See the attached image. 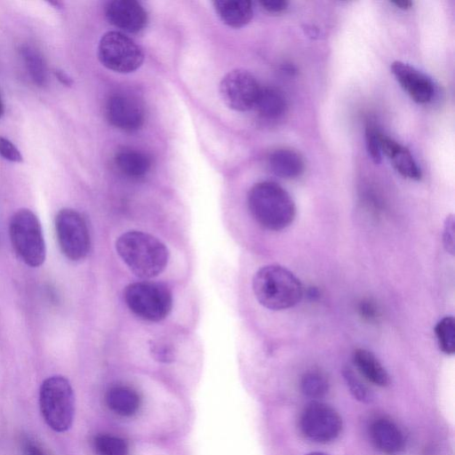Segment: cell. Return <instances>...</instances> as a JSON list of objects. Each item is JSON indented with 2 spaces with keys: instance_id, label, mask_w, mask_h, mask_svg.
I'll return each instance as SVG.
<instances>
[{
  "instance_id": "obj_36",
  "label": "cell",
  "mask_w": 455,
  "mask_h": 455,
  "mask_svg": "<svg viewBox=\"0 0 455 455\" xmlns=\"http://www.w3.org/2000/svg\"><path fill=\"white\" fill-rule=\"evenodd\" d=\"M4 114V106L2 96H1V93H0V118H2Z\"/></svg>"
},
{
  "instance_id": "obj_1",
  "label": "cell",
  "mask_w": 455,
  "mask_h": 455,
  "mask_svg": "<svg viewBox=\"0 0 455 455\" xmlns=\"http://www.w3.org/2000/svg\"><path fill=\"white\" fill-rule=\"evenodd\" d=\"M116 249L132 272L143 279L161 274L169 259V251L165 244L152 235L141 231L132 230L122 234L116 239Z\"/></svg>"
},
{
  "instance_id": "obj_29",
  "label": "cell",
  "mask_w": 455,
  "mask_h": 455,
  "mask_svg": "<svg viewBox=\"0 0 455 455\" xmlns=\"http://www.w3.org/2000/svg\"><path fill=\"white\" fill-rule=\"evenodd\" d=\"M22 455H50L42 444L30 435H23L20 439Z\"/></svg>"
},
{
  "instance_id": "obj_4",
  "label": "cell",
  "mask_w": 455,
  "mask_h": 455,
  "mask_svg": "<svg viewBox=\"0 0 455 455\" xmlns=\"http://www.w3.org/2000/svg\"><path fill=\"white\" fill-rule=\"evenodd\" d=\"M39 407L47 426L64 433L73 425L76 397L69 380L60 375L45 379L39 389Z\"/></svg>"
},
{
  "instance_id": "obj_31",
  "label": "cell",
  "mask_w": 455,
  "mask_h": 455,
  "mask_svg": "<svg viewBox=\"0 0 455 455\" xmlns=\"http://www.w3.org/2000/svg\"><path fill=\"white\" fill-rule=\"evenodd\" d=\"M359 315L368 322H373L379 317L378 307L370 299H363L358 305Z\"/></svg>"
},
{
  "instance_id": "obj_15",
  "label": "cell",
  "mask_w": 455,
  "mask_h": 455,
  "mask_svg": "<svg viewBox=\"0 0 455 455\" xmlns=\"http://www.w3.org/2000/svg\"><path fill=\"white\" fill-rule=\"evenodd\" d=\"M380 148L403 177L414 180L421 179L420 168L407 148L381 132Z\"/></svg>"
},
{
  "instance_id": "obj_30",
  "label": "cell",
  "mask_w": 455,
  "mask_h": 455,
  "mask_svg": "<svg viewBox=\"0 0 455 455\" xmlns=\"http://www.w3.org/2000/svg\"><path fill=\"white\" fill-rule=\"evenodd\" d=\"M0 156L12 163L22 162V155L18 148L9 140L0 136Z\"/></svg>"
},
{
  "instance_id": "obj_14",
  "label": "cell",
  "mask_w": 455,
  "mask_h": 455,
  "mask_svg": "<svg viewBox=\"0 0 455 455\" xmlns=\"http://www.w3.org/2000/svg\"><path fill=\"white\" fill-rule=\"evenodd\" d=\"M373 445L384 455H401L405 449V439L402 430L391 419L378 418L369 428Z\"/></svg>"
},
{
  "instance_id": "obj_26",
  "label": "cell",
  "mask_w": 455,
  "mask_h": 455,
  "mask_svg": "<svg viewBox=\"0 0 455 455\" xmlns=\"http://www.w3.org/2000/svg\"><path fill=\"white\" fill-rule=\"evenodd\" d=\"M343 377L352 395L362 403H369L372 394L366 385L355 374L350 368L343 370Z\"/></svg>"
},
{
  "instance_id": "obj_24",
  "label": "cell",
  "mask_w": 455,
  "mask_h": 455,
  "mask_svg": "<svg viewBox=\"0 0 455 455\" xmlns=\"http://www.w3.org/2000/svg\"><path fill=\"white\" fill-rule=\"evenodd\" d=\"M435 334L440 350L445 355L455 352V320L451 315L440 319L435 326Z\"/></svg>"
},
{
  "instance_id": "obj_7",
  "label": "cell",
  "mask_w": 455,
  "mask_h": 455,
  "mask_svg": "<svg viewBox=\"0 0 455 455\" xmlns=\"http://www.w3.org/2000/svg\"><path fill=\"white\" fill-rule=\"evenodd\" d=\"M98 56L103 66L118 73L132 72L144 60L142 49L121 31H109L102 36Z\"/></svg>"
},
{
  "instance_id": "obj_12",
  "label": "cell",
  "mask_w": 455,
  "mask_h": 455,
  "mask_svg": "<svg viewBox=\"0 0 455 455\" xmlns=\"http://www.w3.org/2000/svg\"><path fill=\"white\" fill-rule=\"evenodd\" d=\"M105 15L110 24L127 33L140 32L148 22L145 9L134 0L108 2L105 8Z\"/></svg>"
},
{
  "instance_id": "obj_9",
  "label": "cell",
  "mask_w": 455,
  "mask_h": 455,
  "mask_svg": "<svg viewBox=\"0 0 455 455\" xmlns=\"http://www.w3.org/2000/svg\"><path fill=\"white\" fill-rule=\"evenodd\" d=\"M342 419L331 405L313 401L303 409L299 420L302 435L308 440L327 443L336 440L342 430Z\"/></svg>"
},
{
  "instance_id": "obj_16",
  "label": "cell",
  "mask_w": 455,
  "mask_h": 455,
  "mask_svg": "<svg viewBox=\"0 0 455 455\" xmlns=\"http://www.w3.org/2000/svg\"><path fill=\"white\" fill-rule=\"evenodd\" d=\"M105 402L108 409L121 417L135 415L140 407L139 394L130 387L116 385L108 389Z\"/></svg>"
},
{
  "instance_id": "obj_34",
  "label": "cell",
  "mask_w": 455,
  "mask_h": 455,
  "mask_svg": "<svg viewBox=\"0 0 455 455\" xmlns=\"http://www.w3.org/2000/svg\"><path fill=\"white\" fill-rule=\"evenodd\" d=\"M391 4L402 10H407L411 7L412 2L410 0H395Z\"/></svg>"
},
{
  "instance_id": "obj_5",
  "label": "cell",
  "mask_w": 455,
  "mask_h": 455,
  "mask_svg": "<svg viewBox=\"0 0 455 455\" xmlns=\"http://www.w3.org/2000/svg\"><path fill=\"white\" fill-rule=\"evenodd\" d=\"M9 235L14 251L25 264L37 267L44 262L46 246L42 226L32 211L20 209L12 215Z\"/></svg>"
},
{
  "instance_id": "obj_8",
  "label": "cell",
  "mask_w": 455,
  "mask_h": 455,
  "mask_svg": "<svg viewBox=\"0 0 455 455\" xmlns=\"http://www.w3.org/2000/svg\"><path fill=\"white\" fill-rule=\"evenodd\" d=\"M55 230L60 248L66 258L78 261L87 256L91 238L81 213L70 208L61 209L55 218Z\"/></svg>"
},
{
  "instance_id": "obj_20",
  "label": "cell",
  "mask_w": 455,
  "mask_h": 455,
  "mask_svg": "<svg viewBox=\"0 0 455 455\" xmlns=\"http://www.w3.org/2000/svg\"><path fill=\"white\" fill-rule=\"evenodd\" d=\"M353 362L357 371L371 383L379 387L388 385L387 371L371 351L356 348L353 353Z\"/></svg>"
},
{
  "instance_id": "obj_21",
  "label": "cell",
  "mask_w": 455,
  "mask_h": 455,
  "mask_svg": "<svg viewBox=\"0 0 455 455\" xmlns=\"http://www.w3.org/2000/svg\"><path fill=\"white\" fill-rule=\"evenodd\" d=\"M259 116L267 121H274L282 117L287 108V102L283 93L273 86L260 88L254 108Z\"/></svg>"
},
{
  "instance_id": "obj_3",
  "label": "cell",
  "mask_w": 455,
  "mask_h": 455,
  "mask_svg": "<svg viewBox=\"0 0 455 455\" xmlns=\"http://www.w3.org/2000/svg\"><path fill=\"white\" fill-rule=\"evenodd\" d=\"M252 290L259 304L271 310L292 307L300 301L303 294L300 281L279 265L259 268L253 276Z\"/></svg>"
},
{
  "instance_id": "obj_23",
  "label": "cell",
  "mask_w": 455,
  "mask_h": 455,
  "mask_svg": "<svg viewBox=\"0 0 455 455\" xmlns=\"http://www.w3.org/2000/svg\"><path fill=\"white\" fill-rule=\"evenodd\" d=\"M330 384L324 373L317 370L305 372L300 379L301 392L310 398H321L329 391Z\"/></svg>"
},
{
  "instance_id": "obj_33",
  "label": "cell",
  "mask_w": 455,
  "mask_h": 455,
  "mask_svg": "<svg viewBox=\"0 0 455 455\" xmlns=\"http://www.w3.org/2000/svg\"><path fill=\"white\" fill-rule=\"evenodd\" d=\"M259 4L269 13H281L287 9L289 3L285 0H263Z\"/></svg>"
},
{
  "instance_id": "obj_6",
  "label": "cell",
  "mask_w": 455,
  "mask_h": 455,
  "mask_svg": "<svg viewBox=\"0 0 455 455\" xmlns=\"http://www.w3.org/2000/svg\"><path fill=\"white\" fill-rule=\"evenodd\" d=\"M124 299L135 315L148 322L164 320L172 307V296L167 286L151 281L130 283Z\"/></svg>"
},
{
  "instance_id": "obj_32",
  "label": "cell",
  "mask_w": 455,
  "mask_h": 455,
  "mask_svg": "<svg viewBox=\"0 0 455 455\" xmlns=\"http://www.w3.org/2000/svg\"><path fill=\"white\" fill-rule=\"evenodd\" d=\"M443 244L447 251L453 254L454 252V219L452 215L446 218L443 235Z\"/></svg>"
},
{
  "instance_id": "obj_28",
  "label": "cell",
  "mask_w": 455,
  "mask_h": 455,
  "mask_svg": "<svg viewBox=\"0 0 455 455\" xmlns=\"http://www.w3.org/2000/svg\"><path fill=\"white\" fill-rule=\"evenodd\" d=\"M152 357L163 363H170L175 360L176 353L172 345L163 340H154L150 344Z\"/></svg>"
},
{
  "instance_id": "obj_22",
  "label": "cell",
  "mask_w": 455,
  "mask_h": 455,
  "mask_svg": "<svg viewBox=\"0 0 455 455\" xmlns=\"http://www.w3.org/2000/svg\"><path fill=\"white\" fill-rule=\"evenodd\" d=\"M21 55L34 83L39 86L45 85L48 81L47 67L39 51L31 45H24Z\"/></svg>"
},
{
  "instance_id": "obj_17",
  "label": "cell",
  "mask_w": 455,
  "mask_h": 455,
  "mask_svg": "<svg viewBox=\"0 0 455 455\" xmlns=\"http://www.w3.org/2000/svg\"><path fill=\"white\" fill-rule=\"evenodd\" d=\"M268 165L271 172L283 179L299 177L305 169L302 156L291 148H278L268 156Z\"/></svg>"
},
{
  "instance_id": "obj_37",
  "label": "cell",
  "mask_w": 455,
  "mask_h": 455,
  "mask_svg": "<svg viewBox=\"0 0 455 455\" xmlns=\"http://www.w3.org/2000/svg\"><path fill=\"white\" fill-rule=\"evenodd\" d=\"M306 455H328V454H325L323 452H317V451H315V452L307 453Z\"/></svg>"
},
{
  "instance_id": "obj_35",
  "label": "cell",
  "mask_w": 455,
  "mask_h": 455,
  "mask_svg": "<svg viewBox=\"0 0 455 455\" xmlns=\"http://www.w3.org/2000/svg\"><path fill=\"white\" fill-rule=\"evenodd\" d=\"M56 76L65 85H70L72 84L71 78L63 71L58 70L56 72Z\"/></svg>"
},
{
  "instance_id": "obj_13",
  "label": "cell",
  "mask_w": 455,
  "mask_h": 455,
  "mask_svg": "<svg viewBox=\"0 0 455 455\" xmlns=\"http://www.w3.org/2000/svg\"><path fill=\"white\" fill-rule=\"evenodd\" d=\"M391 72L415 102L424 104L432 100L435 92L434 84L425 74L400 60L391 64Z\"/></svg>"
},
{
  "instance_id": "obj_27",
  "label": "cell",
  "mask_w": 455,
  "mask_h": 455,
  "mask_svg": "<svg viewBox=\"0 0 455 455\" xmlns=\"http://www.w3.org/2000/svg\"><path fill=\"white\" fill-rule=\"evenodd\" d=\"M380 133L376 124L368 122L365 126V141L369 156L375 164L381 161Z\"/></svg>"
},
{
  "instance_id": "obj_10",
  "label": "cell",
  "mask_w": 455,
  "mask_h": 455,
  "mask_svg": "<svg viewBox=\"0 0 455 455\" xmlns=\"http://www.w3.org/2000/svg\"><path fill=\"white\" fill-rule=\"evenodd\" d=\"M260 88L251 73L244 69H235L221 79L220 94L228 108L243 112L254 108Z\"/></svg>"
},
{
  "instance_id": "obj_25",
  "label": "cell",
  "mask_w": 455,
  "mask_h": 455,
  "mask_svg": "<svg viewBox=\"0 0 455 455\" xmlns=\"http://www.w3.org/2000/svg\"><path fill=\"white\" fill-rule=\"evenodd\" d=\"M92 445L98 455H127L126 442L116 435L101 434L93 438Z\"/></svg>"
},
{
  "instance_id": "obj_19",
  "label": "cell",
  "mask_w": 455,
  "mask_h": 455,
  "mask_svg": "<svg viewBox=\"0 0 455 455\" xmlns=\"http://www.w3.org/2000/svg\"><path fill=\"white\" fill-rule=\"evenodd\" d=\"M114 162L123 175L132 179L145 176L151 168L150 157L146 153L132 148H124L116 152Z\"/></svg>"
},
{
  "instance_id": "obj_2",
  "label": "cell",
  "mask_w": 455,
  "mask_h": 455,
  "mask_svg": "<svg viewBox=\"0 0 455 455\" xmlns=\"http://www.w3.org/2000/svg\"><path fill=\"white\" fill-rule=\"evenodd\" d=\"M248 208L262 228L279 231L294 220L296 206L290 194L273 181H260L248 193Z\"/></svg>"
},
{
  "instance_id": "obj_11",
  "label": "cell",
  "mask_w": 455,
  "mask_h": 455,
  "mask_svg": "<svg viewBox=\"0 0 455 455\" xmlns=\"http://www.w3.org/2000/svg\"><path fill=\"white\" fill-rule=\"evenodd\" d=\"M105 114L111 125L125 132L140 129L145 120L140 101L127 92H116L107 100Z\"/></svg>"
},
{
  "instance_id": "obj_18",
  "label": "cell",
  "mask_w": 455,
  "mask_h": 455,
  "mask_svg": "<svg viewBox=\"0 0 455 455\" xmlns=\"http://www.w3.org/2000/svg\"><path fill=\"white\" fill-rule=\"evenodd\" d=\"M213 5L220 20L232 28L245 26L253 16V8L251 1L218 0L213 2Z\"/></svg>"
}]
</instances>
